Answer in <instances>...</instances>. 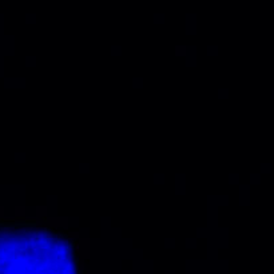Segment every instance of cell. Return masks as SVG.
Instances as JSON below:
<instances>
[{
	"mask_svg": "<svg viewBox=\"0 0 274 274\" xmlns=\"http://www.w3.org/2000/svg\"><path fill=\"white\" fill-rule=\"evenodd\" d=\"M0 274H76L71 249L44 231L0 235Z\"/></svg>",
	"mask_w": 274,
	"mask_h": 274,
	"instance_id": "obj_1",
	"label": "cell"
}]
</instances>
